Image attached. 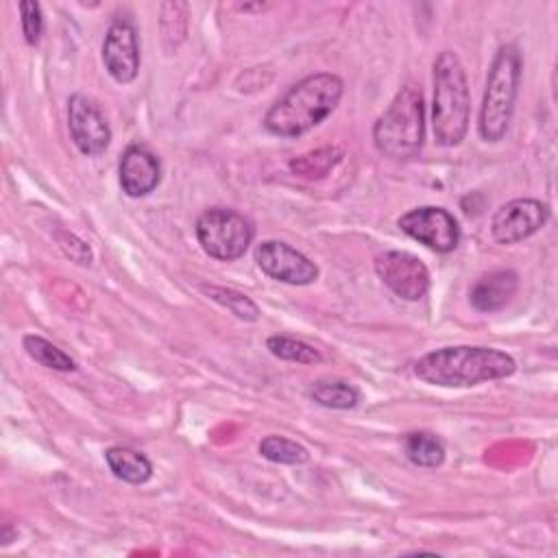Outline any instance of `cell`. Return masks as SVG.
<instances>
[{"mask_svg":"<svg viewBox=\"0 0 558 558\" xmlns=\"http://www.w3.org/2000/svg\"><path fill=\"white\" fill-rule=\"evenodd\" d=\"M140 44L133 24L126 20L111 22L102 41V63L109 76L116 83L126 85L135 81L140 72Z\"/></svg>","mask_w":558,"mask_h":558,"instance_id":"7c38bea8","label":"cell"},{"mask_svg":"<svg viewBox=\"0 0 558 558\" xmlns=\"http://www.w3.org/2000/svg\"><path fill=\"white\" fill-rule=\"evenodd\" d=\"M310 399L329 410H351L360 401V390L344 379H316L307 388Z\"/></svg>","mask_w":558,"mask_h":558,"instance_id":"2e32d148","label":"cell"},{"mask_svg":"<svg viewBox=\"0 0 558 558\" xmlns=\"http://www.w3.org/2000/svg\"><path fill=\"white\" fill-rule=\"evenodd\" d=\"M201 290L211 299L216 301L218 305L227 307L233 316L242 318V320H257L259 318V307L255 305L253 299H248L246 294L233 290V288H222V286H201Z\"/></svg>","mask_w":558,"mask_h":558,"instance_id":"603a6c76","label":"cell"},{"mask_svg":"<svg viewBox=\"0 0 558 558\" xmlns=\"http://www.w3.org/2000/svg\"><path fill=\"white\" fill-rule=\"evenodd\" d=\"M377 277L403 301H418L429 290L427 266L408 251H384L375 257Z\"/></svg>","mask_w":558,"mask_h":558,"instance_id":"9c48e42d","label":"cell"},{"mask_svg":"<svg viewBox=\"0 0 558 558\" xmlns=\"http://www.w3.org/2000/svg\"><path fill=\"white\" fill-rule=\"evenodd\" d=\"M255 264L275 281L288 286H310L318 279V266L281 240H264L253 251Z\"/></svg>","mask_w":558,"mask_h":558,"instance_id":"ba28073f","label":"cell"},{"mask_svg":"<svg viewBox=\"0 0 558 558\" xmlns=\"http://www.w3.org/2000/svg\"><path fill=\"white\" fill-rule=\"evenodd\" d=\"M549 220V207L536 198H514L501 205L490 220V233L499 244H517L541 231Z\"/></svg>","mask_w":558,"mask_h":558,"instance_id":"8fae6325","label":"cell"},{"mask_svg":"<svg viewBox=\"0 0 558 558\" xmlns=\"http://www.w3.org/2000/svg\"><path fill=\"white\" fill-rule=\"evenodd\" d=\"M266 349L275 357L286 360V362H296V364H320L323 362V355H320L318 349H314L312 344H307L303 340L281 336V333L268 336L266 338Z\"/></svg>","mask_w":558,"mask_h":558,"instance_id":"7402d4cb","label":"cell"},{"mask_svg":"<svg viewBox=\"0 0 558 558\" xmlns=\"http://www.w3.org/2000/svg\"><path fill=\"white\" fill-rule=\"evenodd\" d=\"M20 20H22V33L28 46H37L44 33V13L41 7L33 0L20 2Z\"/></svg>","mask_w":558,"mask_h":558,"instance_id":"cb8c5ba5","label":"cell"},{"mask_svg":"<svg viewBox=\"0 0 558 558\" xmlns=\"http://www.w3.org/2000/svg\"><path fill=\"white\" fill-rule=\"evenodd\" d=\"M238 9L240 11H264V9H268V4H238Z\"/></svg>","mask_w":558,"mask_h":558,"instance_id":"484cf974","label":"cell"},{"mask_svg":"<svg viewBox=\"0 0 558 558\" xmlns=\"http://www.w3.org/2000/svg\"><path fill=\"white\" fill-rule=\"evenodd\" d=\"M120 187L131 198L148 196L161 181V161L144 144H131L124 148L118 163Z\"/></svg>","mask_w":558,"mask_h":558,"instance_id":"4fadbf2b","label":"cell"},{"mask_svg":"<svg viewBox=\"0 0 558 558\" xmlns=\"http://www.w3.org/2000/svg\"><path fill=\"white\" fill-rule=\"evenodd\" d=\"M57 242H59L61 251H63L70 259H74L76 264H81V266H89V264H92L94 253H92L89 244L83 242L81 238H76L74 233L59 231V233H57Z\"/></svg>","mask_w":558,"mask_h":558,"instance_id":"d4e9b609","label":"cell"},{"mask_svg":"<svg viewBox=\"0 0 558 558\" xmlns=\"http://www.w3.org/2000/svg\"><path fill=\"white\" fill-rule=\"evenodd\" d=\"M397 227L436 253H451L460 242V227L445 207L421 205L399 216Z\"/></svg>","mask_w":558,"mask_h":558,"instance_id":"52a82bcc","label":"cell"},{"mask_svg":"<svg viewBox=\"0 0 558 558\" xmlns=\"http://www.w3.org/2000/svg\"><path fill=\"white\" fill-rule=\"evenodd\" d=\"M159 26H161V41L168 54H172L181 41L185 39L187 31V4L185 2H161L159 7Z\"/></svg>","mask_w":558,"mask_h":558,"instance_id":"d6986e66","label":"cell"},{"mask_svg":"<svg viewBox=\"0 0 558 558\" xmlns=\"http://www.w3.org/2000/svg\"><path fill=\"white\" fill-rule=\"evenodd\" d=\"M344 92L338 74L316 72L294 83L264 116V129L279 137H299L333 113Z\"/></svg>","mask_w":558,"mask_h":558,"instance_id":"7a4b0ae2","label":"cell"},{"mask_svg":"<svg viewBox=\"0 0 558 558\" xmlns=\"http://www.w3.org/2000/svg\"><path fill=\"white\" fill-rule=\"evenodd\" d=\"M105 460L109 471L126 484H146L153 477L150 460L131 447H109Z\"/></svg>","mask_w":558,"mask_h":558,"instance_id":"9a60e30c","label":"cell"},{"mask_svg":"<svg viewBox=\"0 0 558 558\" xmlns=\"http://www.w3.org/2000/svg\"><path fill=\"white\" fill-rule=\"evenodd\" d=\"M342 159V150L336 146H325V148H316L312 153L299 155L294 159H290V170L303 179H320L325 174H329Z\"/></svg>","mask_w":558,"mask_h":558,"instance_id":"ac0fdd59","label":"cell"},{"mask_svg":"<svg viewBox=\"0 0 558 558\" xmlns=\"http://www.w3.org/2000/svg\"><path fill=\"white\" fill-rule=\"evenodd\" d=\"M517 290H519V275L514 270L499 268L482 275L473 283L469 292V301L477 312L490 314L506 307L517 294Z\"/></svg>","mask_w":558,"mask_h":558,"instance_id":"5bb4252c","label":"cell"},{"mask_svg":"<svg viewBox=\"0 0 558 558\" xmlns=\"http://www.w3.org/2000/svg\"><path fill=\"white\" fill-rule=\"evenodd\" d=\"M425 142V102L414 83H405L377 118L373 126L375 148L392 159L408 161L416 157Z\"/></svg>","mask_w":558,"mask_h":558,"instance_id":"277c9868","label":"cell"},{"mask_svg":"<svg viewBox=\"0 0 558 558\" xmlns=\"http://www.w3.org/2000/svg\"><path fill=\"white\" fill-rule=\"evenodd\" d=\"M517 362L506 351L493 347H442L421 355L414 362V375L440 388H469L493 379L510 377Z\"/></svg>","mask_w":558,"mask_h":558,"instance_id":"6da1fadb","label":"cell"},{"mask_svg":"<svg viewBox=\"0 0 558 558\" xmlns=\"http://www.w3.org/2000/svg\"><path fill=\"white\" fill-rule=\"evenodd\" d=\"M22 344H24V351L28 353V357L46 368H52V371H74L76 368V362L63 349H59L44 336L26 333L22 338Z\"/></svg>","mask_w":558,"mask_h":558,"instance_id":"ffe728a7","label":"cell"},{"mask_svg":"<svg viewBox=\"0 0 558 558\" xmlns=\"http://www.w3.org/2000/svg\"><path fill=\"white\" fill-rule=\"evenodd\" d=\"M68 131L74 146L87 157L102 155L111 144L109 122L96 102L83 94H74L68 100Z\"/></svg>","mask_w":558,"mask_h":558,"instance_id":"30bf717a","label":"cell"},{"mask_svg":"<svg viewBox=\"0 0 558 558\" xmlns=\"http://www.w3.org/2000/svg\"><path fill=\"white\" fill-rule=\"evenodd\" d=\"M259 453H262V458H266L275 464H290V466L305 464L310 460V451L301 442L279 436V434H270V436L262 438Z\"/></svg>","mask_w":558,"mask_h":558,"instance_id":"44dd1931","label":"cell"},{"mask_svg":"<svg viewBox=\"0 0 558 558\" xmlns=\"http://www.w3.org/2000/svg\"><path fill=\"white\" fill-rule=\"evenodd\" d=\"M405 458L423 469H436L445 462V445L432 432H410L403 436Z\"/></svg>","mask_w":558,"mask_h":558,"instance_id":"e0dca14e","label":"cell"},{"mask_svg":"<svg viewBox=\"0 0 558 558\" xmlns=\"http://www.w3.org/2000/svg\"><path fill=\"white\" fill-rule=\"evenodd\" d=\"M471 96L466 72L453 50H442L434 61L432 129L438 146H458L469 131Z\"/></svg>","mask_w":558,"mask_h":558,"instance_id":"3957f363","label":"cell"},{"mask_svg":"<svg viewBox=\"0 0 558 558\" xmlns=\"http://www.w3.org/2000/svg\"><path fill=\"white\" fill-rule=\"evenodd\" d=\"M253 238L255 229L251 220L235 209L211 207L196 220V240L201 248L218 262L240 259L251 246Z\"/></svg>","mask_w":558,"mask_h":558,"instance_id":"8992f818","label":"cell"},{"mask_svg":"<svg viewBox=\"0 0 558 558\" xmlns=\"http://www.w3.org/2000/svg\"><path fill=\"white\" fill-rule=\"evenodd\" d=\"M521 78V54L514 44H504L495 52L480 107L477 131L488 144L501 142L510 129Z\"/></svg>","mask_w":558,"mask_h":558,"instance_id":"5b68a950","label":"cell"}]
</instances>
